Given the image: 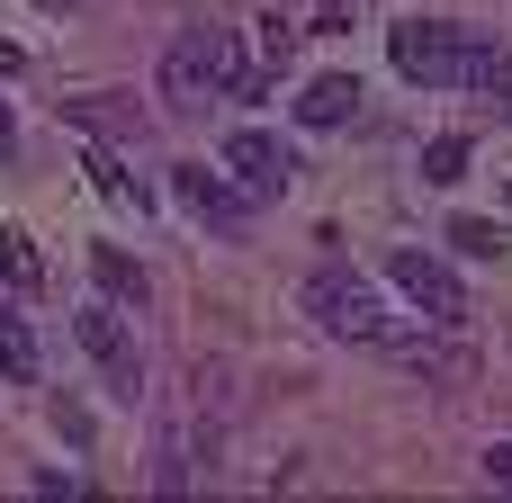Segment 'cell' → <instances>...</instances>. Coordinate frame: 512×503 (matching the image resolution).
<instances>
[{"mask_svg":"<svg viewBox=\"0 0 512 503\" xmlns=\"http://www.w3.org/2000/svg\"><path fill=\"white\" fill-rule=\"evenodd\" d=\"M486 486H504V495H512V441H495V450H486Z\"/></svg>","mask_w":512,"mask_h":503,"instance_id":"cell-17","label":"cell"},{"mask_svg":"<svg viewBox=\"0 0 512 503\" xmlns=\"http://www.w3.org/2000/svg\"><path fill=\"white\" fill-rule=\"evenodd\" d=\"M36 9H72V0H36Z\"/></svg>","mask_w":512,"mask_h":503,"instance_id":"cell-20","label":"cell"},{"mask_svg":"<svg viewBox=\"0 0 512 503\" xmlns=\"http://www.w3.org/2000/svg\"><path fill=\"white\" fill-rule=\"evenodd\" d=\"M468 171V135H432L423 144V180H459Z\"/></svg>","mask_w":512,"mask_h":503,"instance_id":"cell-12","label":"cell"},{"mask_svg":"<svg viewBox=\"0 0 512 503\" xmlns=\"http://www.w3.org/2000/svg\"><path fill=\"white\" fill-rule=\"evenodd\" d=\"M90 180H99V198H117V207H135V180H126V162H117L108 144H90Z\"/></svg>","mask_w":512,"mask_h":503,"instance_id":"cell-13","label":"cell"},{"mask_svg":"<svg viewBox=\"0 0 512 503\" xmlns=\"http://www.w3.org/2000/svg\"><path fill=\"white\" fill-rule=\"evenodd\" d=\"M0 72H27V54H18V45H9V36H0Z\"/></svg>","mask_w":512,"mask_h":503,"instance_id":"cell-19","label":"cell"},{"mask_svg":"<svg viewBox=\"0 0 512 503\" xmlns=\"http://www.w3.org/2000/svg\"><path fill=\"white\" fill-rule=\"evenodd\" d=\"M90 279H99V297H117V306H144L153 288H144V261H126L117 243H90Z\"/></svg>","mask_w":512,"mask_h":503,"instance_id":"cell-9","label":"cell"},{"mask_svg":"<svg viewBox=\"0 0 512 503\" xmlns=\"http://www.w3.org/2000/svg\"><path fill=\"white\" fill-rule=\"evenodd\" d=\"M342 117H360V81L351 72H315L306 99H297V126H342Z\"/></svg>","mask_w":512,"mask_h":503,"instance_id":"cell-8","label":"cell"},{"mask_svg":"<svg viewBox=\"0 0 512 503\" xmlns=\"http://www.w3.org/2000/svg\"><path fill=\"white\" fill-rule=\"evenodd\" d=\"M171 189H180V207H189L198 225H216L225 243H234V234H252V198H234L207 162H180V171H171Z\"/></svg>","mask_w":512,"mask_h":503,"instance_id":"cell-7","label":"cell"},{"mask_svg":"<svg viewBox=\"0 0 512 503\" xmlns=\"http://www.w3.org/2000/svg\"><path fill=\"white\" fill-rule=\"evenodd\" d=\"M450 243H459V252H504V234H495L486 216H459V225H450Z\"/></svg>","mask_w":512,"mask_h":503,"instance_id":"cell-16","label":"cell"},{"mask_svg":"<svg viewBox=\"0 0 512 503\" xmlns=\"http://www.w3.org/2000/svg\"><path fill=\"white\" fill-rule=\"evenodd\" d=\"M0 378H9V387H27V378H36V333H27V315H18V306H0Z\"/></svg>","mask_w":512,"mask_h":503,"instance_id":"cell-10","label":"cell"},{"mask_svg":"<svg viewBox=\"0 0 512 503\" xmlns=\"http://www.w3.org/2000/svg\"><path fill=\"white\" fill-rule=\"evenodd\" d=\"M387 279H396V288H405L441 333H459V324H468V288H459V270H450L441 252H387Z\"/></svg>","mask_w":512,"mask_h":503,"instance_id":"cell-6","label":"cell"},{"mask_svg":"<svg viewBox=\"0 0 512 503\" xmlns=\"http://www.w3.org/2000/svg\"><path fill=\"white\" fill-rule=\"evenodd\" d=\"M477 99H495V117L512 126V54H495V72L477 81Z\"/></svg>","mask_w":512,"mask_h":503,"instance_id":"cell-15","label":"cell"},{"mask_svg":"<svg viewBox=\"0 0 512 503\" xmlns=\"http://www.w3.org/2000/svg\"><path fill=\"white\" fill-rule=\"evenodd\" d=\"M306 315L333 333V342H360V351H387V360H405V369H450L423 333H405L387 306H378V288L351 270V261H324L315 279H306Z\"/></svg>","mask_w":512,"mask_h":503,"instance_id":"cell-1","label":"cell"},{"mask_svg":"<svg viewBox=\"0 0 512 503\" xmlns=\"http://www.w3.org/2000/svg\"><path fill=\"white\" fill-rule=\"evenodd\" d=\"M252 72H243V45L225 27H180L162 45V99L171 108H207V99H243Z\"/></svg>","mask_w":512,"mask_h":503,"instance_id":"cell-3","label":"cell"},{"mask_svg":"<svg viewBox=\"0 0 512 503\" xmlns=\"http://www.w3.org/2000/svg\"><path fill=\"white\" fill-rule=\"evenodd\" d=\"M0 279H9V288H45V261H36V243H27L18 225H0Z\"/></svg>","mask_w":512,"mask_h":503,"instance_id":"cell-11","label":"cell"},{"mask_svg":"<svg viewBox=\"0 0 512 503\" xmlns=\"http://www.w3.org/2000/svg\"><path fill=\"white\" fill-rule=\"evenodd\" d=\"M387 54H396V72L423 81V90H477V81L495 72V45L468 36V27H450V18H405V27L387 36Z\"/></svg>","mask_w":512,"mask_h":503,"instance_id":"cell-2","label":"cell"},{"mask_svg":"<svg viewBox=\"0 0 512 503\" xmlns=\"http://www.w3.org/2000/svg\"><path fill=\"white\" fill-rule=\"evenodd\" d=\"M72 333H81V351L99 360V378H108V396H144V351H135V333H126V306L117 297H90L81 315H72Z\"/></svg>","mask_w":512,"mask_h":503,"instance_id":"cell-4","label":"cell"},{"mask_svg":"<svg viewBox=\"0 0 512 503\" xmlns=\"http://www.w3.org/2000/svg\"><path fill=\"white\" fill-rule=\"evenodd\" d=\"M225 171L243 180V198H288L297 189V144L270 126H234L225 135Z\"/></svg>","mask_w":512,"mask_h":503,"instance_id":"cell-5","label":"cell"},{"mask_svg":"<svg viewBox=\"0 0 512 503\" xmlns=\"http://www.w3.org/2000/svg\"><path fill=\"white\" fill-rule=\"evenodd\" d=\"M288 54H297V27H288V18H279V9H270V18H261V63H270V72H279V63H288Z\"/></svg>","mask_w":512,"mask_h":503,"instance_id":"cell-14","label":"cell"},{"mask_svg":"<svg viewBox=\"0 0 512 503\" xmlns=\"http://www.w3.org/2000/svg\"><path fill=\"white\" fill-rule=\"evenodd\" d=\"M9 153H18V117L0 108V162H9Z\"/></svg>","mask_w":512,"mask_h":503,"instance_id":"cell-18","label":"cell"}]
</instances>
